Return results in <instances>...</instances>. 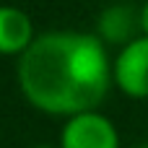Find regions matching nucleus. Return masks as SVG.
<instances>
[{"mask_svg": "<svg viewBox=\"0 0 148 148\" xmlns=\"http://www.w3.org/2000/svg\"><path fill=\"white\" fill-rule=\"evenodd\" d=\"M18 83L39 112L73 117L96 109L114 83L107 44L96 34L47 31L18 57Z\"/></svg>", "mask_w": 148, "mask_h": 148, "instance_id": "obj_1", "label": "nucleus"}, {"mask_svg": "<svg viewBox=\"0 0 148 148\" xmlns=\"http://www.w3.org/2000/svg\"><path fill=\"white\" fill-rule=\"evenodd\" d=\"M60 148H120V133L107 114L96 109L78 112L68 117L60 133Z\"/></svg>", "mask_w": 148, "mask_h": 148, "instance_id": "obj_2", "label": "nucleus"}, {"mask_svg": "<svg viewBox=\"0 0 148 148\" xmlns=\"http://www.w3.org/2000/svg\"><path fill=\"white\" fill-rule=\"evenodd\" d=\"M114 86L133 99H148V36L127 42L112 62Z\"/></svg>", "mask_w": 148, "mask_h": 148, "instance_id": "obj_3", "label": "nucleus"}, {"mask_svg": "<svg viewBox=\"0 0 148 148\" xmlns=\"http://www.w3.org/2000/svg\"><path fill=\"white\" fill-rule=\"evenodd\" d=\"M31 18L13 5H0V55H23L34 42Z\"/></svg>", "mask_w": 148, "mask_h": 148, "instance_id": "obj_4", "label": "nucleus"}, {"mask_svg": "<svg viewBox=\"0 0 148 148\" xmlns=\"http://www.w3.org/2000/svg\"><path fill=\"white\" fill-rule=\"evenodd\" d=\"M140 29V10L117 3L109 5L101 16H99V39L107 44H127L135 39V31Z\"/></svg>", "mask_w": 148, "mask_h": 148, "instance_id": "obj_5", "label": "nucleus"}, {"mask_svg": "<svg viewBox=\"0 0 148 148\" xmlns=\"http://www.w3.org/2000/svg\"><path fill=\"white\" fill-rule=\"evenodd\" d=\"M140 31L143 36H148V0L140 5Z\"/></svg>", "mask_w": 148, "mask_h": 148, "instance_id": "obj_6", "label": "nucleus"}, {"mask_svg": "<svg viewBox=\"0 0 148 148\" xmlns=\"http://www.w3.org/2000/svg\"><path fill=\"white\" fill-rule=\"evenodd\" d=\"M34 148H52V146H34Z\"/></svg>", "mask_w": 148, "mask_h": 148, "instance_id": "obj_7", "label": "nucleus"}, {"mask_svg": "<svg viewBox=\"0 0 148 148\" xmlns=\"http://www.w3.org/2000/svg\"><path fill=\"white\" fill-rule=\"evenodd\" d=\"M140 148H148V143H146V146H140Z\"/></svg>", "mask_w": 148, "mask_h": 148, "instance_id": "obj_8", "label": "nucleus"}]
</instances>
